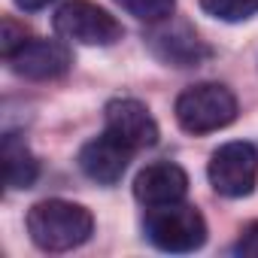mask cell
Wrapping results in <instances>:
<instances>
[{
    "instance_id": "1",
    "label": "cell",
    "mask_w": 258,
    "mask_h": 258,
    "mask_svg": "<svg viewBox=\"0 0 258 258\" xmlns=\"http://www.w3.org/2000/svg\"><path fill=\"white\" fill-rule=\"evenodd\" d=\"M94 231V216L73 201H40L28 213V234L43 252H70Z\"/></svg>"
},
{
    "instance_id": "2",
    "label": "cell",
    "mask_w": 258,
    "mask_h": 258,
    "mask_svg": "<svg viewBox=\"0 0 258 258\" xmlns=\"http://www.w3.org/2000/svg\"><path fill=\"white\" fill-rule=\"evenodd\" d=\"M237 118V97L219 82H198L176 97V121L185 134H213Z\"/></svg>"
},
{
    "instance_id": "3",
    "label": "cell",
    "mask_w": 258,
    "mask_h": 258,
    "mask_svg": "<svg viewBox=\"0 0 258 258\" xmlns=\"http://www.w3.org/2000/svg\"><path fill=\"white\" fill-rule=\"evenodd\" d=\"M146 237L161 252H195L207 243V222L195 207L167 204L152 207L146 216Z\"/></svg>"
},
{
    "instance_id": "4",
    "label": "cell",
    "mask_w": 258,
    "mask_h": 258,
    "mask_svg": "<svg viewBox=\"0 0 258 258\" xmlns=\"http://www.w3.org/2000/svg\"><path fill=\"white\" fill-rule=\"evenodd\" d=\"M58 37L64 40H73L79 46H112L121 40V25L106 13L100 10L91 0H70L64 4L55 19H52Z\"/></svg>"
},
{
    "instance_id": "5",
    "label": "cell",
    "mask_w": 258,
    "mask_h": 258,
    "mask_svg": "<svg viewBox=\"0 0 258 258\" xmlns=\"http://www.w3.org/2000/svg\"><path fill=\"white\" fill-rule=\"evenodd\" d=\"M210 185L222 198H246L258 182V149L252 143L234 140L213 152L207 164Z\"/></svg>"
},
{
    "instance_id": "6",
    "label": "cell",
    "mask_w": 258,
    "mask_h": 258,
    "mask_svg": "<svg viewBox=\"0 0 258 258\" xmlns=\"http://www.w3.org/2000/svg\"><path fill=\"white\" fill-rule=\"evenodd\" d=\"M152 55L170 67H198L201 61L210 58V46L198 37V31L188 22H173L164 19L158 22V28L146 37Z\"/></svg>"
},
{
    "instance_id": "7",
    "label": "cell",
    "mask_w": 258,
    "mask_h": 258,
    "mask_svg": "<svg viewBox=\"0 0 258 258\" xmlns=\"http://www.w3.org/2000/svg\"><path fill=\"white\" fill-rule=\"evenodd\" d=\"M103 121H106V134H112L118 143H124L134 152L137 149H149V146L158 143V121L134 97L109 100L106 109H103Z\"/></svg>"
},
{
    "instance_id": "8",
    "label": "cell",
    "mask_w": 258,
    "mask_h": 258,
    "mask_svg": "<svg viewBox=\"0 0 258 258\" xmlns=\"http://www.w3.org/2000/svg\"><path fill=\"white\" fill-rule=\"evenodd\" d=\"M10 67L25 76V79H37V82H49V79H61L70 64H73V55L64 43H55V40H37L31 37L13 58H7Z\"/></svg>"
},
{
    "instance_id": "9",
    "label": "cell",
    "mask_w": 258,
    "mask_h": 258,
    "mask_svg": "<svg viewBox=\"0 0 258 258\" xmlns=\"http://www.w3.org/2000/svg\"><path fill=\"white\" fill-rule=\"evenodd\" d=\"M131 155H134V149H127L124 143H118L112 134L103 131L100 137L88 140L79 149V170L97 185H115L124 176Z\"/></svg>"
},
{
    "instance_id": "10",
    "label": "cell",
    "mask_w": 258,
    "mask_h": 258,
    "mask_svg": "<svg viewBox=\"0 0 258 258\" xmlns=\"http://www.w3.org/2000/svg\"><path fill=\"white\" fill-rule=\"evenodd\" d=\"M188 195V176L173 161H155L146 164L134 179V198L146 207H167L179 204Z\"/></svg>"
},
{
    "instance_id": "11",
    "label": "cell",
    "mask_w": 258,
    "mask_h": 258,
    "mask_svg": "<svg viewBox=\"0 0 258 258\" xmlns=\"http://www.w3.org/2000/svg\"><path fill=\"white\" fill-rule=\"evenodd\" d=\"M4 176L10 188H31L40 176V161L19 134L4 137Z\"/></svg>"
},
{
    "instance_id": "12",
    "label": "cell",
    "mask_w": 258,
    "mask_h": 258,
    "mask_svg": "<svg viewBox=\"0 0 258 258\" xmlns=\"http://www.w3.org/2000/svg\"><path fill=\"white\" fill-rule=\"evenodd\" d=\"M115 7H121L127 16H134L137 22L158 25V22L173 16L176 0H115Z\"/></svg>"
},
{
    "instance_id": "13",
    "label": "cell",
    "mask_w": 258,
    "mask_h": 258,
    "mask_svg": "<svg viewBox=\"0 0 258 258\" xmlns=\"http://www.w3.org/2000/svg\"><path fill=\"white\" fill-rule=\"evenodd\" d=\"M201 10L219 22H243L258 13V0H201Z\"/></svg>"
},
{
    "instance_id": "14",
    "label": "cell",
    "mask_w": 258,
    "mask_h": 258,
    "mask_svg": "<svg viewBox=\"0 0 258 258\" xmlns=\"http://www.w3.org/2000/svg\"><path fill=\"white\" fill-rule=\"evenodd\" d=\"M0 49H4V58H13L28 40H31V31L25 25H19L16 19H4V37H0Z\"/></svg>"
},
{
    "instance_id": "15",
    "label": "cell",
    "mask_w": 258,
    "mask_h": 258,
    "mask_svg": "<svg viewBox=\"0 0 258 258\" xmlns=\"http://www.w3.org/2000/svg\"><path fill=\"white\" fill-rule=\"evenodd\" d=\"M234 252L249 255V258H258V222H249V225L243 228V234H240Z\"/></svg>"
},
{
    "instance_id": "16",
    "label": "cell",
    "mask_w": 258,
    "mask_h": 258,
    "mask_svg": "<svg viewBox=\"0 0 258 258\" xmlns=\"http://www.w3.org/2000/svg\"><path fill=\"white\" fill-rule=\"evenodd\" d=\"M49 4H52V0H16V7L25 10V13H37V10H43Z\"/></svg>"
}]
</instances>
